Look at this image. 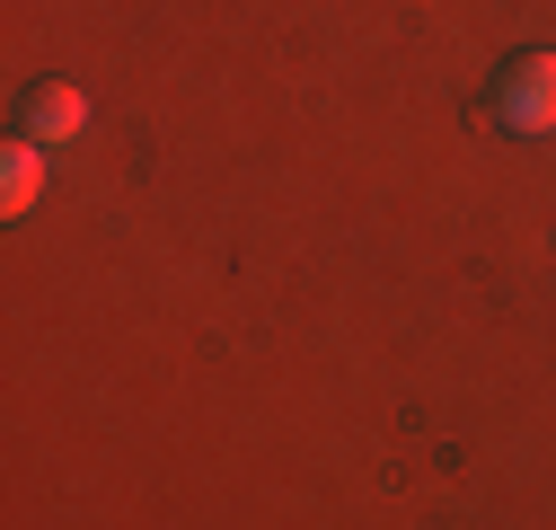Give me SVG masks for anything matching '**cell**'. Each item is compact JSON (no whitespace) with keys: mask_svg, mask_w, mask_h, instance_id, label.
I'll list each match as a JSON object with an SVG mask.
<instances>
[{"mask_svg":"<svg viewBox=\"0 0 556 530\" xmlns=\"http://www.w3.org/2000/svg\"><path fill=\"white\" fill-rule=\"evenodd\" d=\"M495 115L513 132H556V53H513L504 62V80H495Z\"/></svg>","mask_w":556,"mask_h":530,"instance_id":"obj_1","label":"cell"},{"mask_svg":"<svg viewBox=\"0 0 556 530\" xmlns=\"http://www.w3.org/2000/svg\"><path fill=\"white\" fill-rule=\"evenodd\" d=\"M80 132H89V98H80L72 80L27 89V142H36V151H62V142H80Z\"/></svg>","mask_w":556,"mask_h":530,"instance_id":"obj_2","label":"cell"},{"mask_svg":"<svg viewBox=\"0 0 556 530\" xmlns=\"http://www.w3.org/2000/svg\"><path fill=\"white\" fill-rule=\"evenodd\" d=\"M45 186V151L36 142H10V160H0V213H27Z\"/></svg>","mask_w":556,"mask_h":530,"instance_id":"obj_3","label":"cell"}]
</instances>
